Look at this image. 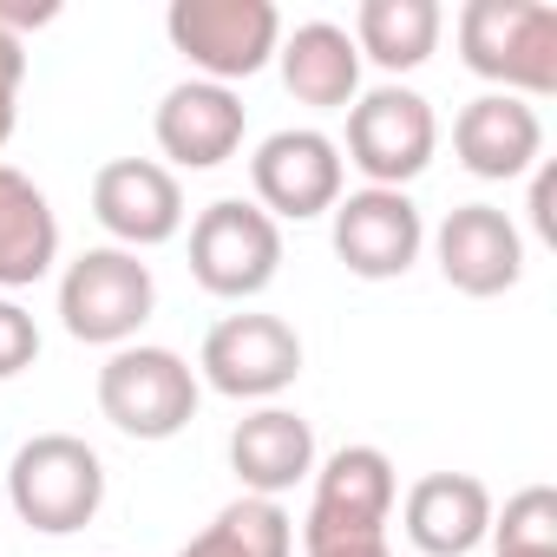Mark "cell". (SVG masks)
Here are the masks:
<instances>
[{"instance_id":"16","label":"cell","mask_w":557,"mask_h":557,"mask_svg":"<svg viewBox=\"0 0 557 557\" xmlns=\"http://www.w3.org/2000/svg\"><path fill=\"white\" fill-rule=\"evenodd\" d=\"M400 524L420 557H472L492 531V492L472 472H426L407 485Z\"/></svg>"},{"instance_id":"25","label":"cell","mask_w":557,"mask_h":557,"mask_svg":"<svg viewBox=\"0 0 557 557\" xmlns=\"http://www.w3.org/2000/svg\"><path fill=\"white\" fill-rule=\"evenodd\" d=\"M550 203H557V171H537V177H531V230H537L544 243H557V210H550Z\"/></svg>"},{"instance_id":"15","label":"cell","mask_w":557,"mask_h":557,"mask_svg":"<svg viewBox=\"0 0 557 557\" xmlns=\"http://www.w3.org/2000/svg\"><path fill=\"white\" fill-rule=\"evenodd\" d=\"M230 472L249 498H283L315 472V426L296 407H256L230 426Z\"/></svg>"},{"instance_id":"20","label":"cell","mask_w":557,"mask_h":557,"mask_svg":"<svg viewBox=\"0 0 557 557\" xmlns=\"http://www.w3.org/2000/svg\"><path fill=\"white\" fill-rule=\"evenodd\" d=\"M440 34H446L440 0H361L348 40L381 73H420L440 53Z\"/></svg>"},{"instance_id":"6","label":"cell","mask_w":557,"mask_h":557,"mask_svg":"<svg viewBox=\"0 0 557 557\" xmlns=\"http://www.w3.org/2000/svg\"><path fill=\"white\" fill-rule=\"evenodd\" d=\"M283 275V223L249 197H216L190 216V283L216 302H256Z\"/></svg>"},{"instance_id":"18","label":"cell","mask_w":557,"mask_h":557,"mask_svg":"<svg viewBox=\"0 0 557 557\" xmlns=\"http://www.w3.org/2000/svg\"><path fill=\"white\" fill-rule=\"evenodd\" d=\"M315 498H309V518L322 524H368V531H387L394 518V498H400V479H394V459L381 446H335L329 459H315Z\"/></svg>"},{"instance_id":"24","label":"cell","mask_w":557,"mask_h":557,"mask_svg":"<svg viewBox=\"0 0 557 557\" xmlns=\"http://www.w3.org/2000/svg\"><path fill=\"white\" fill-rule=\"evenodd\" d=\"M34 361H40V322L14 296H0V381H21Z\"/></svg>"},{"instance_id":"10","label":"cell","mask_w":557,"mask_h":557,"mask_svg":"<svg viewBox=\"0 0 557 557\" xmlns=\"http://www.w3.org/2000/svg\"><path fill=\"white\" fill-rule=\"evenodd\" d=\"M329 243H335L348 275H361V283H394L426 249V216L407 190L361 184V190H342V203L329 210Z\"/></svg>"},{"instance_id":"14","label":"cell","mask_w":557,"mask_h":557,"mask_svg":"<svg viewBox=\"0 0 557 557\" xmlns=\"http://www.w3.org/2000/svg\"><path fill=\"white\" fill-rule=\"evenodd\" d=\"M453 158L472 177H485V184H511V177L537 171V158H544V119H537V106H524L511 92H479L453 119Z\"/></svg>"},{"instance_id":"17","label":"cell","mask_w":557,"mask_h":557,"mask_svg":"<svg viewBox=\"0 0 557 557\" xmlns=\"http://www.w3.org/2000/svg\"><path fill=\"white\" fill-rule=\"evenodd\" d=\"M275 66H283V86L296 106L348 112L361 99V53H355L348 27H335V21H302L296 34H283Z\"/></svg>"},{"instance_id":"1","label":"cell","mask_w":557,"mask_h":557,"mask_svg":"<svg viewBox=\"0 0 557 557\" xmlns=\"http://www.w3.org/2000/svg\"><path fill=\"white\" fill-rule=\"evenodd\" d=\"M459 60L472 79L511 99L557 92V8L550 0H466L459 8Z\"/></svg>"},{"instance_id":"21","label":"cell","mask_w":557,"mask_h":557,"mask_svg":"<svg viewBox=\"0 0 557 557\" xmlns=\"http://www.w3.org/2000/svg\"><path fill=\"white\" fill-rule=\"evenodd\" d=\"M177 557H296V518L283 498H230Z\"/></svg>"},{"instance_id":"12","label":"cell","mask_w":557,"mask_h":557,"mask_svg":"<svg viewBox=\"0 0 557 557\" xmlns=\"http://www.w3.org/2000/svg\"><path fill=\"white\" fill-rule=\"evenodd\" d=\"M92 216L119 249H158L184 230V184L158 158H112L92 177Z\"/></svg>"},{"instance_id":"11","label":"cell","mask_w":557,"mask_h":557,"mask_svg":"<svg viewBox=\"0 0 557 557\" xmlns=\"http://www.w3.org/2000/svg\"><path fill=\"white\" fill-rule=\"evenodd\" d=\"M433 262L446 275V289H459L472 302H492V296L518 289V275H524V236H518V223L498 203H459L433 230Z\"/></svg>"},{"instance_id":"13","label":"cell","mask_w":557,"mask_h":557,"mask_svg":"<svg viewBox=\"0 0 557 557\" xmlns=\"http://www.w3.org/2000/svg\"><path fill=\"white\" fill-rule=\"evenodd\" d=\"M243 125H249L243 99L230 86H210V79L171 86L158 99V112H151V138H158V151L177 171H216V164H230L243 151Z\"/></svg>"},{"instance_id":"9","label":"cell","mask_w":557,"mask_h":557,"mask_svg":"<svg viewBox=\"0 0 557 557\" xmlns=\"http://www.w3.org/2000/svg\"><path fill=\"white\" fill-rule=\"evenodd\" d=\"M249 203L275 223H315L342 203L348 190V164L342 145L315 125H289V132H269L249 158Z\"/></svg>"},{"instance_id":"27","label":"cell","mask_w":557,"mask_h":557,"mask_svg":"<svg viewBox=\"0 0 557 557\" xmlns=\"http://www.w3.org/2000/svg\"><path fill=\"white\" fill-rule=\"evenodd\" d=\"M14 119H21V99H14V92H0V145L14 138Z\"/></svg>"},{"instance_id":"28","label":"cell","mask_w":557,"mask_h":557,"mask_svg":"<svg viewBox=\"0 0 557 557\" xmlns=\"http://www.w3.org/2000/svg\"><path fill=\"white\" fill-rule=\"evenodd\" d=\"M492 557H557V550H492Z\"/></svg>"},{"instance_id":"3","label":"cell","mask_w":557,"mask_h":557,"mask_svg":"<svg viewBox=\"0 0 557 557\" xmlns=\"http://www.w3.org/2000/svg\"><path fill=\"white\" fill-rule=\"evenodd\" d=\"M197 368L177 348H151V342H125L106 355L99 368V413L125 433V440H177L197 420Z\"/></svg>"},{"instance_id":"19","label":"cell","mask_w":557,"mask_h":557,"mask_svg":"<svg viewBox=\"0 0 557 557\" xmlns=\"http://www.w3.org/2000/svg\"><path fill=\"white\" fill-rule=\"evenodd\" d=\"M53 262H60V216L47 190L27 171L0 164V296L34 289L40 275H53Z\"/></svg>"},{"instance_id":"2","label":"cell","mask_w":557,"mask_h":557,"mask_svg":"<svg viewBox=\"0 0 557 557\" xmlns=\"http://www.w3.org/2000/svg\"><path fill=\"white\" fill-rule=\"evenodd\" d=\"M8 505L40 537H73L106 505V459L79 433H34L8 459Z\"/></svg>"},{"instance_id":"8","label":"cell","mask_w":557,"mask_h":557,"mask_svg":"<svg viewBox=\"0 0 557 557\" xmlns=\"http://www.w3.org/2000/svg\"><path fill=\"white\" fill-rule=\"evenodd\" d=\"M296 374H302V335L283 315H262V309L223 315L197 348V387H210L223 400L269 407L275 394L296 387Z\"/></svg>"},{"instance_id":"23","label":"cell","mask_w":557,"mask_h":557,"mask_svg":"<svg viewBox=\"0 0 557 557\" xmlns=\"http://www.w3.org/2000/svg\"><path fill=\"white\" fill-rule=\"evenodd\" d=\"M302 557H394V544H387V531H368V524L302 518Z\"/></svg>"},{"instance_id":"5","label":"cell","mask_w":557,"mask_h":557,"mask_svg":"<svg viewBox=\"0 0 557 557\" xmlns=\"http://www.w3.org/2000/svg\"><path fill=\"white\" fill-rule=\"evenodd\" d=\"M164 34L190 60L197 79L236 92V79H256L275 60L283 14H275V0H171Z\"/></svg>"},{"instance_id":"7","label":"cell","mask_w":557,"mask_h":557,"mask_svg":"<svg viewBox=\"0 0 557 557\" xmlns=\"http://www.w3.org/2000/svg\"><path fill=\"white\" fill-rule=\"evenodd\" d=\"M433 151H440V119L413 86L387 79V86H374L348 106L342 164H355L374 190H407L433 164Z\"/></svg>"},{"instance_id":"26","label":"cell","mask_w":557,"mask_h":557,"mask_svg":"<svg viewBox=\"0 0 557 557\" xmlns=\"http://www.w3.org/2000/svg\"><path fill=\"white\" fill-rule=\"evenodd\" d=\"M21 79H27V47L0 27V92H14L21 99Z\"/></svg>"},{"instance_id":"22","label":"cell","mask_w":557,"mask_h":557,"mask_svg":"<svg viewBox=\"0 0 557 557\" xmlns=\"http://www.w3.org/2000/svg\"><path fill=\"white\" fill-rule=\"evenodd\" d=\"M498 550H557V492L550 485H524L505 498V511H492Z\"/></svg>"},{"instance_id":"4","label":"cell","mask_w":557,"mask_h":557,"mask_svg":"<svg viewBox=\"0 0 557 557\" xmlns=\"http://www.w3.org/2000/svg\"><path fill=\"white\" fill-rule=\"evenodd\" d=\"M158 309V283H151V262H138L119 243L79 249L60 275V329L86 348H125L138 342V329Z\"/></svg>"}]
</instances>
